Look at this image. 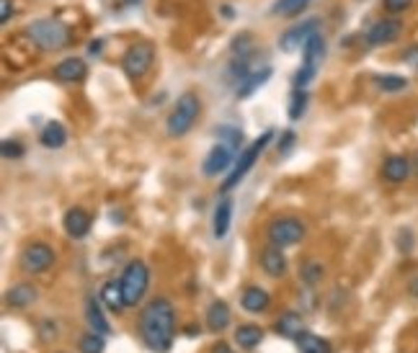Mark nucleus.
I'll use <instances>...</instances> for the list:
<instances>
[{
  "label": "nucleus",
  "instance_id": "nucleus-36",
  "mask_svg": "<svg viewBox=\"0 0 418 353\" xmlns=\"http://www.w3.org/2000/svg\"><path fill=\"white\" fill-rule=\"evenodd\" d=\"M387 13H403L410 8V0H382Z\"/></svg>",
  "mask_w": 418,
  "mask_h": 353
},
{
  "label": "nucleus",
  "instance_id": "nucleus-5",
  "mask_svg": "<svg viewBox=\"0 0 418 353\" xmlns=\"http://www.w3.org/2000/svg\"><path fill=\"white\" fill-rule=\"evenodd\" d=\"M271 142V132H264V135L258 137L253 144H248L246 150H240L238 160H235V165L230 168L227 178H225V183H222V191H232L235 186H240V181L251 173V168L256 165V160L261 158V152L266 150V144Z\"/></svg>",
  "mask_w": 418,
  "mask_h": 353
},
{
  "label": "nucleus",
  "instance_id": "nucleus-41",
  "mask_svg": "<svg viewBox=\"0 0 418 353\" xmlns=\"http://www.w3.org/2000/svg\"><path fill=\"white\" fill-rule=\"evenodd\" d=\"M408 289H410V294H413V296L418 299V278H413V281H410Z\"/></svg>",
  "mask_w": 418,
  "mask_h": 353
},
{
  "label": "nucleus",
  "instance_id": "nucleus-37",
  "mask_svg": "<svg viewBox=\"0 0 418 353\" xmlns=\"http://www.w3.org/2000/svg\"><path fill=\"white\" fill-rule=\"evenodd\" d=\"M13 16V0H0V24H8Z\"/></svg>",
  "mask_w": 418,
  "mask_h": 353
},
{
  "label": "nucleus",
  "instance_id": "nucleus-28",
  "mask_svg": "<svg viewBox=\"0 0 418 353\" xmlns=\"http://www.w3.org/2000/svg\"><path fill=\"white\" fill-rule=\"evenodd\" d=\"M269 77H271V68H264V70H258V73H253V75L243 77V83H240V88H238V98L251 96V93L256 91V88H261Z\"/></svg>",
  "mask_w": 418,
  "mask_h": 353
},
{
  "label": "nucleus",
  "instance_id": "nucleus-10",
  "mask_svg": "<svg viewBox=\"0 0 418 353\" xmlns=\"http://www.w3.org/2000/svg\"><path fill=\"white\" fill-rule=\"evenodd\" d=\"M62 227H65L68 237H73V240H83V237L91 232V227H94V217H91L86 209H80V206H73L70 211H65Z\"/></svg>",
  "mask_w": 418,
  "mask_h": 353
},
{
  "label": "nucleus",
  "instance_id": "nucleus-26",
  "mask_svg": "<svg viewBox=\"0 0 418 353\" xmlns=\"http://www.w3.org/2000/svg\"><path fill=\"white\" fill-rule=\"evenodd\" d=\"M297 351L299 353H333V345L328 343L325 338L305 330V333L297 338Z\"/></svg>",
  "mask_w": 418,
  "mask_h": 353
},
{
  "label": "nucleus",
  "instance_id": "nucleus-42",
  "mask_svg": "<svg viewBox=\"0 0 418 353\" xmlns=\"http://www.w3.org/2000/svg\"><path fill=\"white\" fill-rule=\"evenodd\" d=\"M416 173H418V152H416Z\"/></svg>",
  "mask_w": 418,
  "mask_h": 353
},
{
  "label": "nucleus",
  "instance_id": "nucleus-2",
  "mask_svg": "<svg viewBox=\"0 0 418 353\" xmlns=\"http://www.w3.org/2000/svg\"><path fill=\"white\" fill-rule=\"evenodd\" d=\"M26 36L42 52L65 50L70 44V39H73L68 26L62 24V21H54V18H39L34 24H29L26 26Z\"/></svg>",
  "mask_w": 418,
  "mask_h": 353
},
{
  "label": "nucleus",
  "instance_id": "nucleus-8",
  "mask_svg": "<svg viewBox=\"0 0 418 353\" xmlns=\"http://www.w3.org/2000/svg\"><path fill=\"white\" fill-rule=\"evenodd\" d=\"M54 266V250L47 243H31L21 253V269L26 273H44Z\"/></svg>",
  "mask_w": 418,
  "mask_h": 353
},
{
  "label": "nucleus",
  "instance_id": "nucleus-4",
  "mask_svg": "<svg viewBox=\"0 0 418 353\" xmlns=\"http://www.w3.org/2000/svg\"><path fill=\"white\" fill-rule=\"evenodd\" d=\"M121 292H124V302L129 307H137V304L145 299L147 286H150V269H147L145 261H129L124 273H121Z\"/></svg>",
  "mask_w": 418,
  "mask_h": 353
},
{
  "label": "nucleus",
  "instance_id": "nucleus-1",
  "mask_svg": "<svg viewBox=\"0 0 418 353\" xmlns=\"http://www.w3.org/2000/svg\"><path fill=\"white\" fill-rule=\"evenodd\" d=\"M137 333L153 353H168L176 340V310L165 296H155L142 307L137 320Z\"/></svg>",
  "mask_w": 418,
  "mask_h": 353
},
{
  "label": "nucleus",
  "instance_id": "nucleus-31",
  "mask_svg": "<svg viewBox=\"0 0 418 353\" xmlns=\"http://www.w3.org/2000/svg\"><path fill=\"white\" fill-rule=\"evenodd\" d=\"M305 109H308V93H305V88H294V93H292V101H290V119H292V121L302 119Z\"/></svg>",
  "mask_w": 418,
  "mask_h": 353
},
{
  "label": "nucleus",
  "instance_id": "nucleus-25",
  "mask_svg": "<svg viewBox=\"0 0 418 353\" xmlns=\"http://www.w3.org/2000/svg\"><path fill=\"white\" fill-rule=\"evenodd\" d=\"M323 54H325V42H323V36L315 31V34L305 42V47H302V59H305L302 65H310V68L318 70V65L323 62Z\"/></svg>",
  "mask_w": 418,
  "mask_h": 353
},
{
  "label": "nucleus",
  "instance_id": "nucleus-7",
  "mask_svg": "<svg viewBox=\"0 0 418 353\" xmlns=\"http://www.w3.org/2000/svg\"><path fill=\"white\" fill-rule=\"evenodd\" d=\"M305 235H308V227H305V222L297 217L274 219V222H269V230H266L269 243L276 245V248H290V245L302 243Z\"/></svg>",
  "mask_w": 418,
  "mask_h": 353
},
{
  "label": "nucleus",
  "instance_id": "nucleus-3",
  "mask_svg": "<svg viewBox=\"0 0 418 353\" xmlns=\"http://www.w3.org/2000/svg\"><path fill=\"white\" fill-rule=\"evenodd\" d=\"M199 114H202V101H199L197 93H184L179 96V101L173 106L171 117L165 121V129H168V135L171 137H184L188 135L194 124H197Z\"/></svg>",
  "mask_w": 418,
  "mask_h": 353
},
{
  "label": "nucleus",
  "instance_id": "nucleus-35",
  "mask_svg": "<svg viewBox=\"0 0 418 353\" xmlns=\"http://www.w3.org/2000/svg\"><path fill=\"white\" fill-rule=\"evenodd\" d=\"M413 243H416V240H413V232H410L408 227H403L401 232H398V250L410 253L413 250Z\"/></svg>",
  "mask_w": 418,
  "mask_h": 353
},
{
  "label": "nucleus",
  "instance_id": "nucleus-19",
  "mask_svg": "<svg viewBox=\"0 0 418 353\" xmlns=\"http://www.w3.org/2000/svg\"><path fill=\"white\" fill-rule=\"evenodd\" d=\"M230 322H232V312L227 307V302L217 299V302L209 304V310H207V330L209 333H222Z\"/></svg>",
  "mask_w": 418,
  "mask_h": 353
},
{
  "label": "nucleus",
  "instance_id": "nucleus-24",
  "mask_svg": "<svg viewBox=\"0 0 418 353\" xmlns=\"http://www.w3.org/2000/svg\"><path fill=\"white\" fill-rule=\"evenodd\" d=\"M235 343L243 348V351H253L256 345L264 343V330L258 328V325H238V330H235Z\"/></svg>",
  "mask_w": 418,
  "mask_h": 353
},
{
  "label": "nucleus",
  "instance_id": "nucleus-16",
  "mask_svg": "<svg viewBox=\"0 0 418 353\" xmlns=\"http://www.w3.org/2000/svg\"><path fill=\"white\" fill-rule=\"evenodd\" d=\"M240 304L251 315H264L271 307V294L266 289H261V286H246V292L240 296Z\"/></svg>",
  "mask_w": 418,
  "mask_h": 353
},
{
  "label": "nucleus",
  "instance_id": "nucleus-15",
  "mask_svg": "<svg viewBox=\"0 0 418 353\" xmlns=\"http://www.w3.org/2000/svg\"><path fill=\"white\" fill-rule=\"evenodd\" d=\"M39 299V292H36L34 284H13L8 289V294H6V304H8L10 310H26V307H31V304Z\"/></svg>",
  "mask_w": 418,
  "mask_h": 353
},
{
  "label": "nucleus",
  "instance_id": "nucleus-30",
  "mask_svg": "<svg viewBox=\"0 0 418 353\" xmlns=\"http://www.w3.org/2000/svg\"><path fill=\"white\" fill-rule=\"evenodd\" d=\"M375 83L380 91L385 93H401L408 88V77H403V75H377L375 77Z\"/></svg>",
  "mask_w": 418,
  "mask_h": 353
},
{
  "label": "nucleus",
  "instance_id": "nucleus-32",
  "mask_svg": "<svg viewBox=\"0 0 418 353\" xmlns=\"http://www.w3.org/2000/svg\"><path fill=\"white\" fill-rule=\"evenodd\" d=\"M217 137H220V142L230 144L232 150H240V147H243V132L235 129V126H220V129H217Z\"/></svg>",
  "mask_w": 418,
  "mask_h": 353
},
{
  "label": "nucleus",
  "instance_id": "nucleus-6",
  "mask_svg": "<svg viewBox=\"0 0 418 353\" xmlns=\"http://www.w3.org/2000/svg\"><path fill=\"white\" fill-rule=\"evenodd\" d=\"M153 62H155V44L153 42H135L124 52V57H121V70H124V75L129 80H142V77L153 70Z\"/></svg>",
  "mask_w": 418,
  "mask_h": 353
},
{
  "label": "nucleus",
  "instance_id": "nucleus-13",
  "mask_svg": "<svg viewBox=\"0 0 418 353\" xmlns=\"http://www.w3.org/2000/svg\"><path fill=\"white\" fill-rule=\"evenodd\" d=\"M315 31H318V18H310V21H305V24L292 26L290 31L282 36L279 47H282L284 52H292V50H297V47H305V42H308Z\"/></svg>",
  "mask_w": 418,
  "mask_h": 353
},
{
  "label": "nucleus",
  "instance_id": "nucleus-9",
  "mask_svg": "<svg viewBox=\"0 0 418 353\" xmlns=\"http://www.w3.org/2000/svg\"><path fill=\"white\" fill-rule=\"evenodd\" d=\"M235 152L238 150H232L230 144H225V142H217L212 147V150L207 152V158L204 163H202V170H204V176L207 178H214V176H220V173H225V170H230L235 163Z\"/></svg>",
  "mask_w": 418,
  "mask_h": 353
},
{
  "label": "nucleus",
  "instance_id": "nucleus-22",
  "mask_svg": "<svg viewBox=\"0 0 418 353\" xmlns=\"http://www.w3.org/2000/svg\"><path fill=\"white\" fill-rule=\"evenodd\" d=\"M39 142H42L44 147H50V150H60V147H65V142H68V129H65L60 121H50V124L42 129Z\"/></svg>",
  "mask_w": 418,
  "mask_h": 353
},
{
  "label": "nucleus",
  "instance_id": "nucleus-17",
  "mask_svg": "<svg viewBox=\"0 0 418 353\" xmlns=\"http://www.w3.org/2000/svg\"><path fill=\"white\" fill-rule=\"evenodd\" d=\"M86 75L88 68L80 57L62 59V62H57V68H54V77L62 80V83H80V80H86Z\"/></svg>",
  "mask_w": 418,
  "mask_h": 353
},
{
  "label": "nucleus",
  "instance_id": "nucleus-20",
  "mask_svg": "<svg viewBox=\"0 0 418 353\" xmlns=\"http://www.w3.org/2000/svg\"><path fill=\"white\" fill-rule=\"evenodd\" d=\"M230 225H232V202L230 199H222V202L217 204V209H214V222H212L214 237H217V240L227 237Z\"/></svg>",
  "mask_w": 418,
  "mask_h": 353
},
{
  "label": "nucleus",
  "instance_id": "nucleus-40",
  "mask_svg": "<svg viewBox=\"0 0 418 353\" xmlns=\"http://www.w3.org/2000/svg\"><path fill=\"white\" fill-rule=\"evenodd\" d=\"M212 353H232V348L225 340H220V343H214L212 345Z\"/></svg>",
  "mask_w": 418,
  "mask_h": 353
},
{
  "label": "nucleus",
  "instance_id": "nucleus-23",
  "mask_svg": "<svg viewBox=\"0 0 418 353\" xmlns=\"http://www.w3.org/2000/svg\"><path fill=\"white\" fill-rule=\"evenodd\" d=\"M101 299L106 302V307H109L111 312H124V310H127L124 292H121V281H117V278H111V281H106V284H103Z\"/></svg>",
  "mask_w": 418,
  "mask_h": 353
},
{
  "label": "nucleus",
  "instance_id": "nucleus-18",
  "mask_svg": "<svg viewBox=\"0 0 418 353\" xmlns=\"http://www.w3.org/2000/svg\"><path fill=\"white\" fill-rule=\"evenodd\" d=\"M410 176V160L403 155H390L382 163V178L387 183H405Z\"/></svg>",
  "mask_w": 418,
  "mask_h": 353
},
{
  "label": "nucleus",
  "instance_id": "nucleus-34",
  "mask_svg": "<svg viewBox=\"0 0 418 353\" xmlns=\"http://www.w3.org/2000/svg\"><path fill=\"white\" fill-rule=\"evenodd\" d=\"M0 152H3L6 160H18L24 158V144L18 142V140H6V142L0 144Z\"/></svg>",
  "mask_w": 418,
  "mask_h": 353
},
{
  "label": "nucleus",
  "instance_id": "nucleus-12",
  "mask_svg": "<svg viewBox=\"0 0 418 353\" xmlns=\"http://www.w3.org/2000/svg\"><path fill=\"white\" fill-rule=\"evenodd\" d=\"M261 269L269 278H282L287 273V255L282 253V248L276 245H266L261 250Z\"/></svg>",
  "mask_w": 418,
  "mask_h": 353
},
{
  "label": "nucleus",
  "instance_id": "nucleus-27",
  "mask_svg": "<svg viewBox=\"0 0 418 353\" xmlns=\"http://www.w3.org/2000/svg\"><path fill=\"white\" fill-rule=\"evenodd\" d=\"M77 351L80 353H103L106 351V336L96 333V330H88L80 336L77 340Z\"/></svg>",
  "mask_w": 418,
  "mask_h": 353
},
{
  "label": "nucleus",
  "instance_id": "nucleus-33",
  "mask_svg": "<svg viewBox=\"0 0 418 353\" xmlns=\"http://www.w3.org/2000/svg\"><path fill=\"white\" fill-rule=\"evenodd\" d=\"M308 3L310 0H279V3L274 6V10L282 13V16H297V13H302V8H305Z\"/></svg>",
  "mask_w": 418,
  "mask_h": 353
},
{
  "label": "nucleus",
  "instance_id": "nucleus-29",
  "mask_svg": "<svg viewBox=\"0 0 418 353\" xmlns=\"http://www.w3.org/2000/svg\"><path fill=\"white\" fill-rule=\"evenodd\" d=\"M323 276H325V266L320 261H308V263H302V269H299V278L308 286L320 284Z\"/></svg>",
  "mask_w": 418,
  "mask_h": 353
},
{
  "label": "nucleus",
  "instance_id": "nucleus-14",
  "mask_svg": "<svg viewBox=\"0 0 418 353\" xmlns=\"http://www.w3.org/2000/svg\"><path fill=\"white\" fill-rule=\"evenodd\" d=\"M274 330H276V336L287 338V340H297V338L305 333V320H302L299 312L287 310L279 315L276 322H274Z\"/></svg>",
  "mask_w": 418,
  "mask_h": 353
},
{
  "label": "nucleus",
  "instance_id": "nucleus-21",
  "mask_svg": "<svg viewBox=\"0 0 418 353\" xmlns=\"http://www.w3.org/2000/svg\"><path fill=\"white\" fill-rule=\"evenodd\" d=\"M86 320H88V328L96 330V333H101V336H111V325L106 315H103L101 304L96 302V296H88L86 302Z\"/></svg>",
  "mask_w": 418,
  "mask_h": 353
},
{
  "label": "nucleus",
  "instance_id": "nucleus-39",
  "mask_svg": "<svg viewBox=\"0 0 418 353\" xmlns=\"http://www.w3.org/2000/svg\"><path fill=\"white\" fill-rule=\"evenodd\" d=\"M403 59H405L408 65H413V68H418V47H413V50L405 52V54H403Z\"/></svg>",
  "mask_w": 418,
  "mask_h": 353
},
{
  "label": "nucleus",
  "instance_id": "nucleus-38",
  "mask_svg": "<svg viewBox=\"0 0 418 353\" xmlns=\"http://www.w3.org/2000/svg\"><path fill=\"white\" fill-rule=\"evenodd\" d=\"M292 144H294V132H287V135L282 137V142H279V152H290L292 150Z\"/></svg>",
  "mask_w": 418,
  "mask_h": 353
},
{
  "label": "nucleus",
  "instance_id": "nucleus-11",
  "mask_svg": "<svg viewBox=\"0 0 418 353\" xmlns=\"http://www.w3.org/2000/svg\"><path fill=\"white\" fill-rule=\"evenodd\" d=\"M401 31H403V24L398 18H382V21H377V24L369 29L367 42L372 44V47H382V44L395 42V39L401 36Z\"/></svg>",
  "mask_w": 418,
  "mask_h": 353
}]
</instances>
